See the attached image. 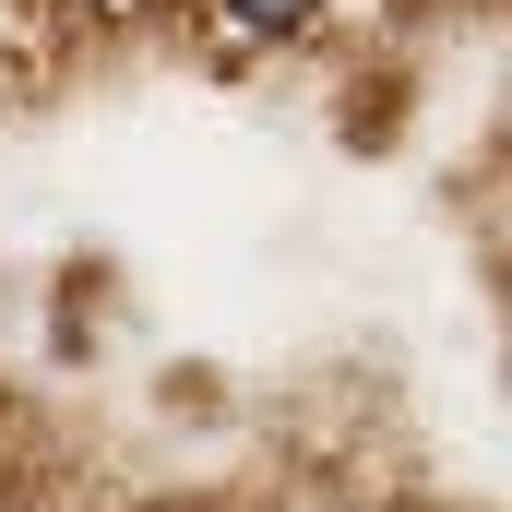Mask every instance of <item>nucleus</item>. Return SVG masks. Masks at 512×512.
Masks as SVG:
<instances>
[{
    "mask_svg": "<svg viewBox=\"0 0 512 512\" xmlns=\"http://www.w3.org/2000/svg\"><path fill=\"white\" fill-rule=\"evenodd\" d=\"M215 48H310L334 24V0H203Z\"/></svg>",
    "mask_w": 512,
    "mask_h": 512,
    "instance_id": "nucleus-1",
    "label": "nucleus"
},
{
    "mask_svg": "<svg viewBox=\"0 0 512 512\" xmlns=\"http://www.w3.org/2000/svg\"><path fill=\"white\" fill-rule=\"evenodd\" d=\"M60 12H84V24H131V12H155V0H60Z\"/></svg>",
    "mask_w": 512,
    "mask_h": 512,
    "instance_id": "nucleus-2",
    "label": "nucleus"
},
{
    "mask_svg": "<svg viewBox=\"0 0 512 512\" xmlns=\"http://www.w3.org/2000/svg\"><path fill=\"white\" fill-rule=\"evenodd\" d=\"M0 96H12V72H0Z\"/></svg>",
    "mask_w": 512,
    "mask_h": 512,
    "instance_id": "nucleus-3",
    "label": "nucleus"
}]
</instances>
